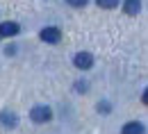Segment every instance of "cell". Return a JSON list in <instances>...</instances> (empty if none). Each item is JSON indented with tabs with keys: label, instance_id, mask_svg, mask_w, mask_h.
I'll list each match as a JSON object with an SVG mask.
<instances>
[{
	"label": "cell",
	"instance_id": "obj_5",
	"mask_svg": "<svg viewBox=\"0 0 148 134\" xmlns=\"http://www.w3.org/2000/svg\"><path fill=\"white\" fill-rule=\"evenodd\" d=\"M18 23L14 20H7V23H0V37H16L18 34Z\"/></svg>",
	"mask_w": 148,
	"mask_h": 134
},
{
	"label": "cell",
	"instance_id": "obj_3",
	"mask_svg": "<svg viewBox=\"0 0 148 134\" xmlns=\"http://www.w3.org/2000/svg\"><path fill=\"white\" fill-rule=\"evenodd\" d=\"M39 37H41V41H46V43H59L62 32H59L57 27H43V30L39 32Z\"/></svg>",
	"mask_w": 148,
	"mask_h": 134
},
{
	"label": "cell",
	"instance_id": "obj_2",
	"mask_svg": "<svg viewBox=\"0 0 148 134\" xmlns=\"http://www.w3.org/2000/svg\"><path fill=\"white\" fill-rule=\"evenodd\" d=\"M73 64H75V68H80V71H89L93 66V55L91 52H77L73 57Z\"/></svg>",
	"mask_w": 148,
	"mask_h": 134
},
{
	"label": "cell",
	"instance_id": "obj_6",
	"mask_svg": "<svg viewBox=\"0 0 148 134\" xmlns=\"http://www.w3.org/2000/svg\"><path fill=\"white\" fill-rule=\"evenodd\" d=\"M121 134H144V125H141V123H137V120L125 123V125H123V130H121Z\"/></svg>",
	"mask_w": 148,
	"mask_h": 134
},
{
	"label": "cell",
	"instance_id": "obj_1",
	"mask_svg": "<svg viewBox=\"0 0 148 134\" xmlns=\"http://www.w3.org/2000/svg\"><path fill=\"white\" fill-rule=\"evenodd\" d=\"M30 118L34 120V123H48L50 118H53V112H50V107H43V105H37L32 112H30Z\"/></svg>",
	"mask_w": 148,
	"mask_h": 134
},
{
	"label": "cell",
	"instance_id": "obj_8",
	"mask_svg": "<svg viewBox=\"0 0 148 134\" xmlns=\"http://www.w3.org/2000/svg\"><path fill=\"white\" fill-rule=\"evenodd\" d=\"M98 2V7H103V9H114V7H119V0H96Z\"/></svg>",
	"mask_w": 148,
	"mask_h": 134
},
{
	"label": "cell",
	"instance_id": "obj_10",
	"mask_svg": "<svg viewBox=\"0 0 148 134\" xmlns=\"http://www.w3.org/2000/svg\"><path fill=\"white\" fill-rule=\"evenodd\" d=\"M98 112H103V114H110V105H107V102L98 105Z\"/></svg>",
	"mask_w": 148,
	"mask_h": 134
},
{
	"label": "cell",
	"instance_id": "obj_7",
	"mask_svg": "<svg viewBox=\"0 0 148 134\" xmlns=\"http://www.w3.org/2000/svg\"><path fill=\"white\" fill-rule=\"evenodd\" d=\"M123 9H125V14H130V16L139 14V9H141V0H125Z\"/></svg>",
	"mask_w": 148,
	"mask_h": 134
},
{
	"label": "cell",
	"instance_id": "obj_9",
	"mask_svg": "<svg viewBox=\"0 0 148 134\" xmlns=\"http://www.w3.org/2000/svg\"><path fill=\"white\" fill-rule=\"evenodd\" d=\"M66 2H69L71 7H84V5H87V0H66Z\"/></svg>",
	"mask_w": 148,
	"mask_h": 134
},
{
	"label": "cell",
	"instance_id": "obj_4",
	"mask_svg": "<svg viewBox=\"0 0 148 134\" xmlns=\"http://www.w3.org/2000/svg\"><path fill=\"white\" fill-rule=\"evenodd\" d=\"M0 125L12 130V127L18 125V116L14 114V112H9V109H5V112H0Z\"/></svg>",
	"mask_w": 148,
	"mask_h": 134
}]
</instances>
